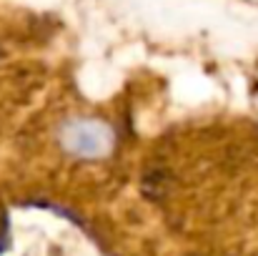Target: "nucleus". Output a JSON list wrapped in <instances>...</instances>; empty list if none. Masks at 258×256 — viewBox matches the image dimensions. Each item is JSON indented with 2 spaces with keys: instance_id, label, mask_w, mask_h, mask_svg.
Returning a JSON list of instances; mask_svg holds the SVG:
<instances>
[{
  "instance_id": "f257e3e1",
  "label": "nucleus",
  "mask_w": 258,
  "mask_h": 256,
  "mask_svg": "<svg viewBox=\"0 0 258 256\" xmlns=\"http://www.w3.org/2000/svg\"><path fill=\"white\" fill-rule=\"evenodd\" d=\"M83 234L100 256H258V118L183 116L146 136L128 188Z\"/></svg>"
},
{
  "instance_id": "f03ea898",
  "label": "nucleus",
  "mask_w": 258,
  "mask_h": 256,
  "mask_svg": "<svg viewBox=\"0 0 258 256\" xmlns=\"http://www.w3.org/2000/svg\"><path fill=\"white\" fill-rule=\"evenodd\" d=\"M138 100L131 90L90 100L66 78L30 133L38 206L88 231L123 196L146 138Z\"/></svg>"
},
{
  "instance_id": "7ed1b4c3",
  "label": "nucleus",
  "mask_w": 258,
  "mask_h": 256,
  "mask_svg": "<svg viewBox=\"0 0 258 256\" xmlns=\"http://www.w3.org/2000/svg\"><path fill=\"white\" fill-rule=\"evenodd\" d=\"M5 239H8V214L0 209V251L5 246Z\"/></svg>"
}]
</instances>
